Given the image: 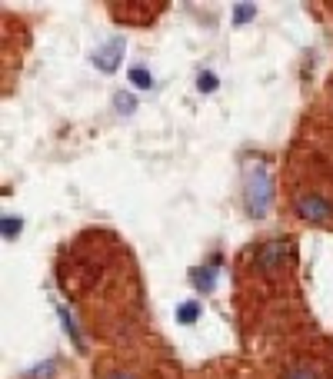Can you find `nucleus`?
I'll list each match as a JSON object with an SVG mask.
<instances>
[{
	"mask_svg": "<svg viewBox=\"0 0 333 379\" xmlns=\"http://www.w3.org/2000/svg\"><path fill=\"white\" fill-rule=\"evenodd\" d=\"M270 203H273V187H270V173L263 164H254L247 170V187H244V206L247 213L260 220L270 213Z\"/></svg>",
	"mask_w": 333,
	"mask_h": 379,
	"instance_id": "1",
	"label": "nucleus"
},
{
	"mask_svg": "<svg viewBox=\"0 0 333 379\" xmlns=\"http://www.w3.org/2000/svg\"><path fill=\"white\" fill-rule=\"evenodd\" d=\"M296 213L303 216L307 223L323 227V223L333 220V206H330V200H323L320 193H303V197H296Z\"/></svg>",
	"mask_w": 333,
	"mask_h": 379,
	"instance_id": "2",
	"label": "nucleus"
},
{
	"mask_svg": "<svg viewBox=\"0 0 333 379\" xmlns=\"http://www.w3.org/2000/svg\"><path fill=\"white\" fill-rule=\"evenodd\" d=\"M290 250H294L290 240H270L256 250V263L263 266V270H277V266H283V260L290 256Z\"/></svg>",
	"mask_w": 333,
	"mask_h": 379,
	"instance_id": "3",
	"label": "nucleus"
},
{
	"mask_svg": "<svg viewBox=\"0 0 333 379\" xmlns=\"http://www.w3.org/2000/svg\"><path fill=\"white\" fill-rule=\"evenodd\" d=\"M120 57H124V37H110L100 51L93 53V67L103 70V74H114L117 63H120Z\"/></svg>",
	"mask_w": 333,
	"mask_h": 379,
	"instance_id": "4",
	"label": "nucleus"
},
{
	"mask_svg": "<svg viewBox=\"0 0 333 379\" xmlns=\"http://www.w3.org/2000/svg\"><path fill=\"white\" fill-rule=\"evenodd\" d=\"M217 277H220V260L214 256L210 263H204V266H197L190 273V283H193V290L197 293H210L214 286H217Z\"/></svg>",
	"mask_w": 333,
	"mask_h": 379,
	"instance_id": "5",
	"label": "nucleus"
},
{
	"mask_svg": "<svg viewBox=\"0 0 333 379\" xmlns=\"http://www.w3.org/2000/svg\"><path fill=\"white\" fill-rule=\"evenodd\" d=\"M57 313H60V319H64V329H67V336H70V340H74V346H77V350H84V336H80L77 323H74V316L67 313L64 306H57Z\"/></svg>",
	"mask_w": 333,
	"mask_h": 379,
	"instance_id": "6",
	"label": "nucleus"
},
{
	"mask_svg": "<svg viewBox=\"0 0 333 379\" xmlns=\"http://www.w3.org/2000/svg\"><path fill=\"white\" fill-rule=\"evenodd\" d=\"M197 316H200V303H197V300H187V303H180V306H177V319L183 323V326L197 323Z\"/></svg>",
	"mask_w": 333,
	"mask_h": 379,
	"instance_id": "7",
	"label": "nucleus"
},
{
	"mask_svg": "<svg viewBox=\"0 0 333 379\" xmlns=\"http://www.w3.org/2000/svg\"><path fill=\"white\" fill-rule=\"evenodd\" d=\"M130 84H133L137 90H150L154 87V77L147 74L143 67H133V70H130Z\"/></svg>",
	"mask_w": 333,
	"mask_h": 379,
	"instance_id": "8",
	"label": "nucleus"
},
{
	"mask_svg": "<svg viewBox=\"0 0 333 379\" xmlns=\"http://www.w3.org/2000/svg\"><path fill=\"white\" fill-rule=\"evenodd\" d=\"M283 379H320V373L313 366H290L283 373Z\"/></svg>",
	"mask_w": 333,
	"mask_h": 379,
	"instance_id": "9",
	"label": "nucleus"
},
{
	"mask_svg": "<svg viewBox=\"0 0 333 379\" xmlns=\"http://www.w3.org/2000/svg\"><path fill=\"white\" fill-rule=\"evenodd\" d=\"M20 230H24V223H20V216H17V220H13L11 213L4 216V240H17V233H20Z\"/></svg>",
	"mask_w": 333,
	"mask_h": 379,
	"instance_id": "10",
	"label": "nucleus"
},
{
	"mask_svg": "<svg viewBox=\"0 0 333 379\" xmlns=\"http://www.w3.org/2000/svg\"><path fill=\"white\" fill-rule=\"evenodd\" d=\"M250 17H256V7H250V4L233 7V20H237V24H244V20H250Z\"/></svg>",
	"mask_w": 333,
	"mask_h": 379,
	"instance_id": "11",
	"label": "nucleus"
},
{
	"mask_svg": "<svg viewBox=\"0 0 333 379\" xmlns=\"http://www.w3.org/2000/svg\"><path fill=\"white\" fill-rule=\"evenodd\" d=\"M197 87L204 90V93H210V90H217V77L210 74V70H204V74H200V80H197Z\"/></svg>",
	"mask_w": 333,
	"mask_h": 379,
	"instance_id": "12",
	"label": "nucleus"
},
{
	"mask_svg": "<svg viewBox=\"0 0 333 379\" xmlns=\"http://www.w3.org/2000/svg\"><path fill=\"white\" fill-rule=\"evenodd\" d=\"M117 110H120V114H133V97H127V93H117Z\"/></svg>",
	"mask_w": 333,
	"mask_h": 379,
	"instance_id": "13",
	"label": "nucleus"
},
{
	"mask_svg": "<svg viewBox=\"0 0 333 379\" xmlns=\"http://www.w3.org/2000/svg\"><path fill=\"white\" fill-rule=\"evenodd\" d=\"M107 379H133V373H110Z\"/></svg>",
	"mask_w": 333,
	"mask_h": 379,
	"instance_id": "14",
	"label": "nucleus"
}]
</instances>
